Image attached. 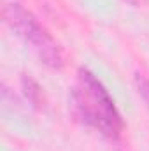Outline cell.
<instances>
[{
  "label": "cell",
  "instance_id": "cell-1",
  "mask_svg": "<svg viewBox=\"0 0 149 151\" xmlns=\"http://www.w3.org/2000/svg\"><path fill=\"white\" fill-rule=\"evenodd\" d=\"M72 100L81 121L109 139H119L125 123L112 97L102 81L91 70L81 67L77 70Z\"/></svg>",
  "mask_w": 149,
  "mask_h": 151
},
{
  "label": "cell",
  "instance_id": "cell-2",
  "mask_svg": "<svg viewBox=\"0 0 149 151\" xmlns=\"http://www.w3.org/2000/svg\"><path fill=\"white\" fill-rule=\"evenodd\" d=\"M2 16L9 28L32 47V51L44 65L51 69L63 67V55L58 42L51 37V34L39 23L30 11H27L19 4H5L2 9Z\"/></svg>",
  "mask_w": 149,
  "mask_h": 151
},
{
  "label": "cell",
  "instance_id": "cell-3",
  "mask_svg": "<svg viewBox=\"0 0 149 151\" xmlns=\"http://www.w3.org/2000/svg\"><path fill=\"white\" fill-rule=\"evenodd\" d=\"M21 86H23V91L27 95V99L32 102L34 107H42L44 104V93H42V88L39 86V83L30 77V76H23L21 77Z\"/></svg>",
  "mask_w": 149,
  "mask_h": 151
},
{
  "label": "cell",
  "instance_id": "cell-4",
  "mask_svg": "<svg viewBox=\"0 0 149 151\" xmlns=\"http://www.w3.org/2000/svg\"><path fill=\"white\" fill-rule=\"evenodd\" d=\"M135 88H137L139 95L142 97V100L146 102V106L149 107V79L146 76L137 74L135 76Z\"/></svg>",
  "mask_w": 149,
  "mask_h": 151
},
{
  "label": "cell",
  "instance_id": "cell-5",
  "mask_svg": "<svg viewBox=\"0 0 149 151\" xmlns=\"http://www.w3.org/2000/svg\"><path fill=\"white\" fill-rule=\"evenodd\" d=\"M126 2H130V4H137L139 0H126Z\"/></svg>",
  "mask_w": 149,
  "mask_h": 151
}]
</instances>
